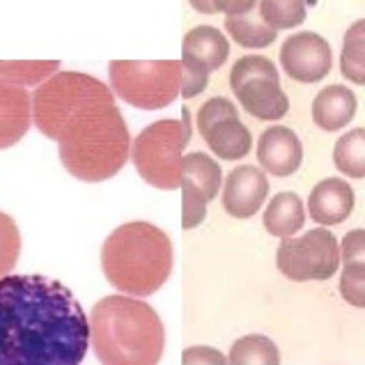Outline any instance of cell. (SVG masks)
Instances as JSON below:
<instances>
[{
    "mask_svg": "<svg viewBox=\"0 0 365 365\" xmlns=\"http://www.w3.org/2000/svg\"><path fill=\"white\" fill-rule=\"evenodd\" d=\"M90 322L60 280L24 274L0 278V365H81Z\"/></svg>",
    "mask_w": 365,
    "mask_h": 365,
    "instance_id": "1",
    "label": "cell"
},
{
    "mask_svg": "<svg viewBox=\"0 0 365 365\" xmlns=\"http://www.w3.org/2000/svg\"><path fill=\"white\" fill-rule=\"evenodd\" d=\"M90 342L101 365H156L165 349V331L150 304L115 294L92 308Z\"/></svg>",
    "mask_w": 365,
    "mask_h": 365,
    "instance_id": "2",
    "label": "cell"
},
{
    "mask_svg": "<svg viewBox=\"0 0 365 365\" xmlns=\"http://www.w3.org/2000/svg\"><path fill=\"white\" fill-rule=\"evenodd\" d=\"M60 161L83 182L118 175L131 154V135L115 103H95L67 124L60 135Z\"/></svg>",
    "mask_w": 365,
    "mask_h": 365,
    "instance_id": "3",
    "label": "cell"
},
{
    "mask_svg": "<svg viewBox=\"0 0 365 365\" xmlns=\"http://www.w3.org/2000/svg\"><path fill=\"white\" fill-rule=\"evenodd\" d=\"M101 269L122 294L150 297L170 276L173 244L168 235L152 223H124L103 242Z\"/></svg>",
    "mask_w": 365,
    "mask_h": 365,
    "instance_id": "4",
    "label": "cell"
},
{
    "mask_svg": "<svg viewBox=\"0 0 365 365\" xmlns=\"http://www.w3.org/2000/svg\"><path fill=\"white\" fill-rule=\"evenodd\" d=\"M95 103H115V92L90 74L58 71L33 92V122L41 135L58 143L67 124Z\"/></svg>",
    "mask_w": 365,
    "mask_h": 365,
    "instance_id": "5",
    "label": "cell"
},
{
    "mask_svg": "<svg viewBox=\"0 0 365 365\" xmlns=\"http://www.w3.org/2000/svg\"><path fill=\"white\" fill-rule=\"evenodd\" d=\"M191 140V110L182 108V120H159L145 127L131 145L138 175L154 189H182L184 148Z\"/></svg>",
    "mask_w": 365,
    "mask_h": 365,
    "instance_id": "6",
    "label": "cell"
},
{
    "mask_svg": "<svg viewBox=\"0 0 365 365\" xmlns=\"http://www.w3.org/2000/svg\"><path fill=\"white\" fill-rule=\"evenodd\" d=\"M108 76L115 97L140 110H159L182 97V60H113Z\"/></svg>",
    "mask_w": 365,
    "mask_h": 365,
    "instance_id": "7",
    "label": "cell"
},
{
    "mask_svg": "<svg viewBox=\"0 0 365 365\" xmlns=\"http://www.w3.org/2000/svg\"><path fill=\"white\" fill-rule=\"evenodd\" d=\"M340 246L327 227H315L301 237H287L276 250V267L289 280H329L340 267Z\"/></svg>",
    "mask_w": 365,
    "mask_h": 365,
    "instance_id": "8",
    "label": "cell"
},
{
    "mask_svg": "<svg viewBox=\"0 0 365 365\" xmlns=\"http://www.w3.org/2000/svg\"><path fill=\"white\" fill-rule=\"evenodd\" d=\"M197 131L218 159L239 161L253 148V135L239 120L237 106L225 97H214L197 110Z\"/></svg>",
    "mask_w": 365,
    "mask_h": 365,
    "instance_id": "9",
    "label": "cell"
},
{
    "mask_svg": "<svg viewBox=\"0 0 365 365\" xmlns=\"http://www.w3.org/2000/svg\"><path fill=\"white\" fill-rule=\"evenodd\" d=\"M223 184L221 165L210 154L191 152L184 156L182 173V227L193 230L207 216V205L218 195Z\"/></svg>",
    "mask_w": 365,
    "mask_h": 365,
    "instance_id": "10",
    "label": "cell"
},
{
    "mask_svg": "<svg viewBox=\"0 0 365 365\" xmlns=\"http://www.w3.org/2000/svg\"><path fill=\"white\" fill-rule=\"evenodd\" d=\"M331 65L333 53L329 41L312 30L287 37L280 46V67L292 81L317 83L329 76Z\"/></svg>",
    "mask_w": 365,
    "mask_h": 365,
    "instance_id": "11",
    "label": "cell"
},
{
    "mask_svg": "<svg viewBox=\"0 0 365 365\" xmlns=\"http://www.w3.org/2000/svg\"><path fill=\"white\" fill-rule=\"evenodd\" d=\"M269 180L257 165H239L223 184V210L232 218H250L267 202Z\"/></svg>",
    "mask_w": 365,
    "mask_h": 365,
    "instance_id": "12",
    "label": "cell"
},
{
    "mask_svg": "<svg viewBox=\"0 0 365 365\" xmlns=\"http://www.w3.org/2000/svg\"><path fill=\"white\" fill-rule=\"evenodd\" d=\"M257 161L262 170L276 177H289L301 168L304 148L299 135L287 127H269L257 140Z\"/></svg>",
    "mask_w": 365,
    "mask_h": 365,
    "instance_id": "13",
    "label": "cell"
},
{
    "mask_svg": "<svg viewBox=\"0 0 365 365\" xmlns=\"http://www.w3.org/2000/svg\"><path fill=\"white\" fill-rule=\"evenodd\" d=\"M354 202H356V195H354L351 184L340 180V177H327L310 191L308 214L322 227L340 225L349 218Z\"/></svg>",
    "mask_w": 365,
    "mask_h": 365,
    "instance_id": "14",
    "label": "cell"
},
{
    "mask_svg": "<svg viewBox=\"0 0 365 365\" xmlns=\"http://www.w3.org/2000/svg\"><path fill=\"white\" fill-rule=\"evenodd\" d=\"M33 122V97L28 90L0 78V150L14 148Z\"/></svg>",
    "mask_w": 365,
    "mask_h": 365,
    "instance_id": "15",
    "label": "cell"
},
{
    "mask_svg": "<svg viewBox=\"0 0 365 365\" xmlns=\"http://www.w3.org/2000/svg\"><path fill=\"white\" fill-rule=\"evenodd\" d=\"M232 92L242 108L255 120L274 122L285 118L289 110V99L276 78H250Z\"/></svg>",
    "mask_w": 365,
    "mask_h": 365,
    "instance_id": "16",
    "label": "cell"
},
{
    "mask_svg": "<svg viewBox=\"0 0 365 365\" xmlns=\"http://www.w3.org/2000/svg\"><path fill=\"white\" fill-rule=\"evenodd\" d=\"M356 108V95L347 86H327L312 101V122L322 131H340L354 120Z\"/></svg>",
    "mask_w": 365,
    "mask_h": 365,
    "instance_id": "17",
    "label": "cell"
},
{
    "mask_svg": "<svg viewBox=\"0 0 365 365\" xmlns=\"http://www.w3.org/2000/svg\"><path fill=\"white\" fill-rule=\"evenodd\" d=\"M230 56V41L214 26H197L189 30L182 44V58L191 60L207 71H216Z\"/></svg>",
    "mask_w": 365,
    "mask_h": 365,
    "instance_id": "18",
    "label": "cell"
},
{
    "mask_svg": "<svg viewBox=\"0 0 365 365\" xmlns=\"http://www.w3.org/2000/svg\"><path fill=\"white\" fill-rule=\"evenodd\" d=\"M262 223H264V230L269 235L278 237V239L294 237L306 223L304 200L292 191L274 195L271 197V202L267 205Z\"/></svg>",
    "mask_w": 365,
    "mask_h": 365,
    "instance_id": "19",
    "label": "cell"
},
{
    "mask_svg": "<svg viewBox=\"0 0 365 365\" xmlns=\"http://www.w3.org/2000/svg\"><path fill=\"white\" fill-rule=\"evenodd\" d=\"M340 74L354 86H365V19L347 28L340 51Z\"/></svg>",
    "mask_w": 365,
    "mask_h": 365,
    "instance_id": "20",
    "label": "cell"
},
{
    "mask_svg": "<svg viewBox=\"0 0 365 365\" xmlns=\"http://www.w3.org/2000/svg\"><path fill=\"white\" fill-rule=\"evenodd\" d=\"M333 163L336 168L351 177L363 180L365 177V129H351L342 133L336 148H333Z\"/></svg>",
    "mask_w": 365,
    "mask_h": 365,
    "instance_id": "21",
    "label": "cell"
},
{
    "mask_svg": "<svg viewBox=\"0 0 365 365\" xmlns=\"http://www.w3.org/2000/svg\"><path fill=\"white\" fill-rule=\"evenodd\" d=\"M227 363L232 365H280V351L276 342L259 336V333H250V336L239 338L232 349Z\"/></svg>",
    "mask_w": 365,
    "mask_h": 365,
    "instance_id": "22",
    "label": "cell"
},
{
    "mask_svg": "<svg viewBox=\"0 0 365 365\" xmlns=\"http://www.w3.org/2000/svg\"><path fill=\"white\" fill-rule=\"evenodd\" d=\"M225 30L244 48H267L278 37L276 30L269 28L262 19L257 21L250 16H225Z\"/></svg>",
    "mask_w": 365,
    "mask_h": 365,
    "instance_id": "23",
    "label": "cell"
},
{
    "mask_svg": "<svg viewBox=\"0 0 365 365\" xmlns=\"http://www.w3.org/2000/svg\"><path fill=\"white\" fill-rule=\"evenodd\" d=\"M306 14V0H259V19L276 33L301 26Z\"/></svg>",
    "mask_w": 365,
    "mask_h": 365,
    "instance_id": "24",
    "label": "cell"
},
{
    "mask_svg": "<svg viewBox=\"0 0 365 365\" xmlns=\"http://www.w3.org/2000/svg\"><path fill=\"white\" fill-rule=\"evenodd\" d=\"M60 62H0V78L14 86H41L56 74Z\"/></svg>",
    "mask_w": 365,
    "mask_h": 365,
    "instance_id": "25",
    "label": "cell"
},
{
    "mask_svg": "<svg viewBox=\"0 0 365 365\" xmlns=\"http://www.w3.org/2000/svg\"><path fill=\"white\" fill-rule=\"evenodd\" d=\"M250 78H276V81H280V74H278L276 65L269 58H264V56H244L232 65L230 88L237 90L242 83H246Z\"/></svg>",
    "mask_w": 365,
    "mask_h": 365,
    "instance_id": "26",
    "label": "cell"
},
{
    "mask_svg": "<svg viewBox=\"0 0 365 365\" xmlns=\"http://www.w3.org/2000/svg\"><path fill=\"white\" fill-rule=\"evenodd\" d=\"M21 255V232L12 216L0 212V278L7 276L19 262Z\"/></svg>",
    "mask_w": 365,
    "mask_h": 365,
    "instance_id": "27",
    "label": "cell"
},
{
    "mask_svg": "<svg viewBox=\"0 0 365 365\" xmlns=\"http://www.w3.org/2000/svg\"><path fill=\"white\" fill-rule=\"evenodd\" d=\"M340 294L354 308H365V262H351L342 267Z\"/></svg>",
    "mask_w": 365,
    "mask_h": 365,
    "instance_id": "28",
    "label": "cell"
},
{
    "mask_svg": "<svg viewBox=\"0 0 365 365\" xmlns=\"http://www.w3.org/2000/svg\"><path fill=\"white\" fill-rule=\"evenodd\" d=\"M210 74L212 71H207L205 67L182 58V97L193 99L200 95L207 88V83H210Z\"/></svg>",
    "mask_w": 365,
    "mask_h": 365,
    "instance_id": "29",
    "label": "cell"
},
{
    "mask_svg": "<svg viewBox=\"0 0 365 365\" xmlns=\"http://www.w3.org/2000/svg\"><path fill=\"white\" fill-rule=\"evenodd\" d=\"M340 259H342V264L365 262V230H351L342 237Z\"/></svg>",
    "mask_w": 365,
    "mask_h": 365,
    "instance_id": "30",
    "label": "cell"
},
{
    "mask_svg": "<svg viewBox=\"0 0 365 365\" xmlns=\"http://www.w3.org/2000/svg\"><path fill=\"white\" fill-rule=\"evenodd\" d=\"M182 363L184 365H225L227 356H223L221 351L214 347H189L182 354Z\"/></svg>",
    "mask_w": 365,
    "mask_h": 365,
    "instance_id": "31",
    "label": "cell"
},
{
    "mask_svg": "<svg viewBox=\"0 0 365 365\" xmlns=\"http://www.w3.org/2000/svg\"><path fill=\"white\" fill-rule=\"evenodd\" d=\"M257 3L259 0H214L216 14H225V16H246Z\"/></svg>",
    "mask_w": 365,
    "mask_h": 365,
    "instance_id": "32",
    "label": "cell"
},
{
    "mask_svg": "<svg viewBox=\"0 0 365 365\" xmlns=\"http://www.w3.org/2000/svg\"><path fill=\"white\" fill-rule=\"evenodd\" d=\"M191 7L195 9V12L200 14H216V5L214 0H189Z\"/></svg>",
    "mask_w": 365,
    "mask_h": 365,
    "instance_id": "33",
    "label": "cell"
}]
</instances>
